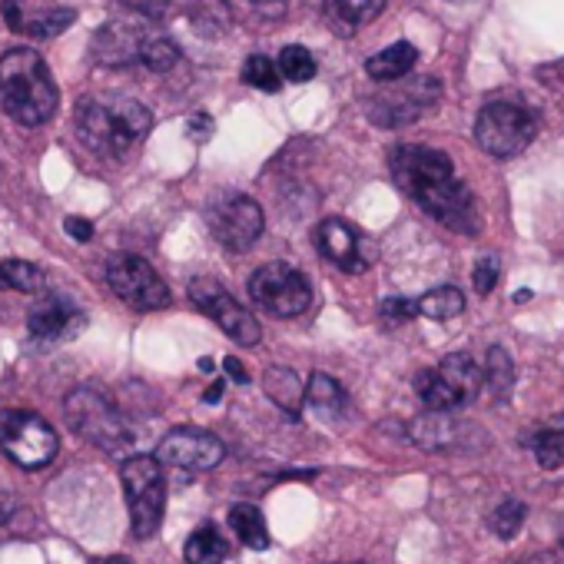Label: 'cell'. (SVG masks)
I'll use <instances>...</instances> for the list:
<instances>
[{"label": "cell", "mask_w": 564, "mask_h": 564, "mask_svg": "<svg viewBox=\"0 0 564 564\" xmlns=\"http://www.w3.org/2000/svg\"><path fill=\"white\" fill-rule=\"evenodd\" d=\"M392 176H395L399 189L409 199H415L438 223L462 229V232L475 229V219H478L475 199H471L468 186L455 176V166L442 150L419 147V143L395 147Z\"/></svg>", "instance_id": "cell-1"}, {"label": "cell", "mask_w": 564, "mask_h": 564, "mask_svg": "<svg viewBox=\"0 0 564 564\" xmlns=\"http://www.w3.org/2000/svg\"><path fill=\"white\" fill-rule=\"evenodd\" d=\"M74 127L80 143L107 160H123L130 150L143 143V137L153 127V113L130 97H107V94H90L80 97L74 110Z\"/></svg>", "instance_id": "cell-2"}, {"label": "cell", "mask_w": 564, "mask_h": 564, "mask_svg": "<svg viewBox=\"0 0 564 564\" xmlns=\"http://www.w3.org/2000/svg\"><path fill=\"white\" fill-rule=\"evenodd\" d=\"M0 104L11 120L24 127H44L57 113L61 94L47 61L37 51L18 47L0 57Z\"/></svg>", "instance_id": "cell-3"}, {"label": "cell", "mask_w": 564, "mask_h": 564, "mask_svg": "<svg viewBox=\"0 0 564 564\" xmlns=\"http://www.w3.org/2000/svg\"><path fill=\"white\" fill-rule=\"evenodd\" d=\"M481 386H485V372L478 369V362L468 352L445 356L438 362V369L422 372L415 379V392H419L422 405L429 412H442V415H452V412L465 409L468 402H475Z\"/></svg>", "instance_id": "cell-4"}, {"label": "cell", "mask_w": 564, "mask_h": 564, "mask_svg": "<svg viewBox=\"0 0 564 564\" xmlns=\"http://www.w3.org/2000/svg\"><path fill=\"white\" fill-rule=\"evenodd\" d=\"M123 495L130 505V524L140 541L153 538L163 524V508H166V481H163V465L156 455H130L120 468Z\"/></svg>", "instance_id": "cell-5"}, {"label": "cell", "mask_w": 564, "mask_h": 564, "mask_svg": "<svg viewBox=\"0 0 564 564\" xmlns=\"http://www.w3.org/2000/svg\"><path fill=\"white\" fill-rule=\"evenodd\" d=\"M67 419L77 429V435H84L90 445L110 452V455H123L133 445V429L127 425V419L120 415V409L97 389H74L67 395Z\"/></svg>", "instance_id": "cell-6"}, {"label": "cell", "mask_w": 564, "mask_h": 564, "mask_svg": "<svg viewBox=\"0 0 564 564\" xmlns=\"http://www.w3.org/2000/svg\"><path fill=\"white\" fill-rule=\"evenodd\" d=\"M534 113L514 100H491L481 107L478 120H475V140L488 156L498 160H511L518 153H524L534 140Z\"/></svg>", "instance_id": "cell-7"}, {"label": "cell", "mask_w": 564, "mask_h": 564, "mask_svg": "<svg viewBox=\"0 0 564 564\" xmlns=\"http://www.w3.org/2000/svg\"><path fill=\"white\" fill-rule=\"evenodd\" d=\"M249 296L262 313L279 316V319H293V316H303L310 310L313 286L296 265L265 262L249 279Z\"/></svg>", "instance_id": "cell-8"}, {"label": "cell", "mask_w": 564, "mask_h": 564, "mask_svg": "<svg viewBox=\"0 0 564 564\" xmlns=\"http://www.w3.org/2000/svg\"><path fill=\"white\" fill-rule=\"evenodd\" d=\"M0 452L18 468L37 471L57 458L61 438L41 415L14 409V412H0Z\"/></svg>", "instance_id": "cell-9"}, {"label": "cell", "mask_w": 564, "mask_h": 564, "mask_svg": "<svg viewBox=\"0 0 564 564\" xmlns=\"http://www.w3.org/2000/svg\"><path fill=\"white\" fill-rule=\"evenodd\" d=\"M107 282L120 303H127L137 313H156L170 306V286L163 275L140 256H113L107 262Z\"/></svg>", "instance_id": "cell-10"}, {"label": "cell", "mask_w": 564, "mask_h": 564, "mask_svg": "<svg viewBox=\"0 0 564 564\" xmlns=\"http://www.w3.org/2000/svg\"><path fill=\"white\" fill-rule=\"evenodd\" d=\"M206 223L209 232L216 236V242L229 252H246L265 226L262 206L252 196L242 193H223L209 203L206 209Z\"/></svg>", "instance_id": "cell-11"}, {"label": "cell", "mask_w": 564, "mask_h": 564, "mask_svg": "<svg viewBox=\"0 0 564 564\" xmlns=\"http://www.w3.org/2000/svg\"><path fill=\"white\" fill-rule=\"evenodd\" d=\"M189 300L236 343V346H242V349H249V346H256L259 339H262V329H259V323H256V316L242 306V303H236L232 296H229V290L223 286V282H216V279H209V275H199V279H193L189 282Z\"/></svg>", "instance_id": "cell-12"}, {"label": "cell", "mask_w": 564, "mask_h": 564, "mask_svg": "<svg viewBox=\"0 0 564 564\" xmlns=\"http://www.w3.org/2000/svg\"><path fill=\"white\" fill-rule=\"evenodd\" d=\"M438 97H442V84L435 77H412L376 94V100H369L366 110L379 127H405L425 117L438 104Z\"/></svg>", "instance_id": "cell-13"}, {"label": "cell", "mask_w": 564, "mask_h": 564, "mask_svg": "<svg viewBox=\"0 0 564 564\" xmlns=\"http://www.w3.org/2000/svg\"><path fill=\"white\" fill-rule=\"evenodd\" d=\"M160 465L183 468V471H209L226 458V445L203 429H173L160 448H156Z\"/></svg>", "instance_id": "cell-14"}, {"label": "cell", "mask_w": 564, "mask_h": 564, "mask_svg": "<svg viewBox=\"0 0 564 564\" xmlns=\"http://www.w3.org/2000/svg\"><path fill=\"white\" fill-rule=\"evenodd\" d=\"M150 28L143 21H130V18H120V21H110L104 24L97 34H94V61L100 67H133L143 61V51H147V41H150Z\"/></svg>", "instance_id": "cell-15"}, {"label": "cell", "mask_w": 564, "mask_h": 564, "mask_svg": "<svg viewBox=\"0 0 564 564\" xmlns=\"http://www.w3.org/2000/svg\"><path fill=\"white\" fill-rule=\"evenodd\" d=\"M316 239H319V252L329 262H336L343 272H362L376 259V249L369 246V239L346 219H336V216L323 219Z\"/></svg>", "instance_id": "cell-16"}, {"label": "cell", "mask_w": 564, "mask_h": 564, "mask_svg": "<svg viewBox=\"0 0 564 564\" xmlns=\"http://www.w3.org/2000/svg\"><path fill=\"white\" fill-rule=\"evenodd\" d=\"M84 323H87V316L80 313V306L70 296H61V293L44 296L41 303H34V310L28 316L31 336L41 339V343H67L84 329Z\"/></svg>", "instance_id": "cell-17"}, {"label": "cell", "mask_w": 564, "mask_h": 564, "mask_svg": "<svg viewBox=\"0 0 564 564\" xmlns=\"http://www.w3.org/2000/svg\"><path fill=\"white\" fill-rule=\"evenodd\" d=\"M4 21L14 34L34 37V41H51V37H61L67 28H74L77 11H70V8L34 11L31 0H4Z\"/></svg>", "instance_id": "cell-18"}, {"label": "cell", "mask_w": 564, "mask_h": 564, "mask_svg": "<svg viewBox=\"0 0 564 564\" xmlns=\"http://www.w3.org/2000/svg\"><path fill=\"white\" fill-rule=\"evenodd\" d=\"M415 64H419V51L409 41H395L392 47H386L366 61V74L379 84H399L412 74Z\"/></svg>", "instance_id": "cell-19"}, {"label": "cell", "mask_w": 564, "mask_h": 564, "mask_svg": "<svg viewBox=\"0 0 564 564\" xmlns=\"http://www.w3.org/2000/svg\"><path fill=\"white\" fill-rule=\"evenodd\" d=\"M306 402H310V409H313L319 419H329V422L343 419V415H346V409H349V395H346V389H343L329 372H313V376H310Z\"/></svg>", "instance_id": "cell-20"}, {"label": "cell", "mask_w": 564, "mask_h": 564, "mask_svg": "<svg viewBox=\"0 0 564 564\" xmlns=\"http://www.w3.org/2000/svg\"><path fill=\"white\" fill-rule=\"evenodd\" d=\"M262 389H265L269 402H275L286 415H300V412H303L306 389H303V382H300V376H296L293 369H282V366L265 369Z\"/></svg>", "instance_id": "cell-21"}, {"label": "cell", "mask_w": 564, "mask_h": 564, "mask_svg": "<svg viewBox=\"0 0 564 564\" xmlns=\"http://www.w3.org/2000/svg\"><path fill=\"white\" fill-rule=\"evenodd\" d=\"M412 442L425 452H448L458 442V425L452 415L429 412L412 422Z\"/></svg>", "instance_id": "cell-22"}, {"label": "cell", "mask_w": 564, "mask_h": 564, "mask_svg": "<svg viewBox=\"0 0 564 564\" xmlns=\"http://www.w3.org/2000/svg\"><path fill=\"white\" fill-rule=\"evenodd\" d=\"M189 28L199 37H223L232 28V11L226 0H193L189 4Z\"/></svg>", "instance_id": "cell-23"}, {"label": "cell", "mask_w": 564, "mask_h": 564, "mask_svg": "<svg viewBox=\"0 0 564 564\" xmlns=\"http://www.w3.org/2000/svg\"><path fill=\"white\" fill-rule=\"evenodd\" d=\"M528 445H531V452H534V458H538L541 468H547V471L561 468V462H564V415L554 419L551 425L531 429Z\"/></svg>", "instance_id": "cell-24"}, {"label": "cell", "mask_w": 564, "mask_h": 564, "mask_svg": "<svg viewBox=\"0 0 564 564\" xmlns=\"http://www.w3.org/2000/svg\"><path fill=\"white\" fill-rule=\"evenodd\" d=\"M229 528H232V534L246 547H252V551H265L269 547V528H265V518H262L259 508H252V505H232L229 508Z\"/></svg>", "instance_id": "cell-25"}, {"label": "cell", "mask_w": 564, "mask_h": 564, "mask_svg": "<svg viewBox=\"0 0 564 564\" xmlns=\"http://www.w3.org/2000/svg\"><path fill=\"white\" fill-rule=\"evenodd\" d=\"M183 554H186V564H223L229 557V544L213 524H203L189 534Z\"/></svg>", "instance_id": "cell-26"}, {"label": "cell", "mask_w": 564, "mask_h": 564, "mask_svg": "<svg viewBox=\"0 0 564 564\" xmlns=\"http://www.w3.org/2000/svg\"><path fill=\"white\" fill-rule=\"evenodd\" d=\"M511 386H514V362L508 349L491 346L485 356V389L495 395V402H505L511 395Z\"/></svg>", "instance_id": "cell-27"}, {"label": "cell", "mask_w": 564, "mask_h": 564, "mask_svg": "<svg viewBox=\"0 0 564 564\" xmlns=\"http://www.w3.org/2000/svg\"><path fill=\"white\" fill-rule=\"evenodd\" d=\"M462 313H465V296L455 286H438L419 300V316H425L432 323H448Z\"/></svg>", "instance_id": "cell-28"}, {"label": "cell", "mask_w": 564, "mask_h": 564, "mask_svg": "<svg viewBox=\"0 0 564 564\" xmlns=\"http://www.w3.org/2000/svg\"><path fill=\"white\" fill-rule=\"evenodd\" d=\"M0 275H4L8 290H18V293H44L47 286V272L28 259H4L0 262Z\"/></svg>", "instance_id": "cell-29"}, {"label": "cell", "mask_w": 564, "mask_h": 564, "mask_svg": "<svg viewBox=\"0 0 564 564\" xmlns=\"http://www.w3.org/2000/svg\"><path fill=\"white\" fill-rule=\"evenodd\" d=\"M275 67H279V74H282V80H290V84H306V80H313L316 77V57L306 51V47H300V44H293V47H286L279 54V61H275Z\"/></svg>", "instance_id": "cell-30"}, {"label": "cell", "mask_w": 564, "mask_h": 564, "mask_svg": "<svg viewBox=\"0 0 564 564\" xmlns=\"http://www.w3.org/2000/svg\"><path fill=\"white\" fill-rule=\"evenodd\" d=\"M242 80H246L249 87L262 90V94H275V90L282 87V74H279L275 61H269V57H262V54H252V57L242 64Z\"/></svg>", "instance_id": "cell-31"}, {"label": "cell", "mask_w": 564, "mask_h": 564, "mask_svg": "<svg viewBox=\"0 0 564 564\" xmlns=\"http://www.w3.org/2000/svg\"><path fill=\"white\" fill-rule=\"evenodd\" d=\"M389 0H333V11L346 28H362L386 11Z\"/></svg>", "instance_id": "cell-32"}, {"label": "cell", "mask_w": 564, "mask_h": 564, "mask_svg": "<svg viewBox=\"0 0 564 564\" xmlns=\"http://www.w3.org/2000/svg\"><path fill=\"white\" fill-rule=\"evenodd\" d=\"M147 70H153V74H170L176 64H180V47L170 41V37H160V34H153L150 41H147V51H143V61H140Z\"/></svg>", "instance_id": "cell-33"}, {"label": "cell", "mask_w": 564, "mask_h": 564, "mask_svg": "<svg viewBox=\"0 0 564 564\" xmlns=\"http://www.w3.org/2000/svg\"><path fill=\"white\" fill-rule=\"evenodd\" d=\"M524 518H528V508H524V501H518V498H508V501H501V505L491 511V531H495L501 541H511V538L521 531Z\"/></svg>", "instance_id": "cell-34"}, {"label": "cell", "mask_w": 564, "mask_h": 564, "mask_svg": "<svg viewBox=\"0 0 564 564\" xmlns=\"http://www.w3.org/2000/svg\"><path fill=\"white\" fill-rule=\"evenodd\" d=\"M379 316L386 326H402V323H412L419 316V300H409V296H389L379 303Z\"/></svg>", "instance_id": "cell-35"}, {"label": "cell", "mask_w": 564, "mask_h": 564, "mask_svg": "<svg viewBox=\"0 0 564 564\" xmlns=\"http://www.w3.org/2000/svg\"><path fill=\"white\" fill-rule=\"evenodd\" d=\"M498 286V256H485L475 265V293L488 296Z\"/></svg>", "instance_id": "cell-36"}, {"label": "cell", "mask_w": 564, "mask_h": 564, "mask_svg": "<svg viewBox=\"0 0 564 564\" xmlns=\"http://www.w3.org/2000/svg\"><path fill=\"white\" fill-rule=\"evenodd\" d=\"M123 4H127L130 11H137L140 18H147V21H160V18L166 14V4H170V0H123Z\"/></svg>", "instance_id": "cell-37"}, {"label": "cell", "mask_w": 564, "mask_h": 564, "mask_svg": "<svg viewBox=\"0 0 564 564\" xmlns=\"http://www.w3.org/2000/svg\"><path fill=\"white\" fill-rule=\"evenodd\" d=\"M64 229H67L77 242H90V239H94V223L84 219V216H70V219L64 223Z\"/></svg>", "instance_id": "cell-38"}, {"label": "cell", "mask_w": 564, "mask_h": 564, "mask_svg": "<svg viewBox=\"0 0 564 564\" xmlns=\"http://www.w3.org/2000/svg\"><path fill=\"white\" fill-rule=\"evenodd\" d=\"M14 508H18V501H14L11 488L4 485V478H0V524H4L14 514Z\"/></svg>", "instance_id": "cell-39"}, {"label": "cell", "mask_w": 564, "mask_h": 564, "mask_svg": "<svg viewBox=\"0 0 564 564\" xmlns=\"http://www.w3.org/2000/svg\"><path fill=\"white\" fill-rule=\"evenodd\" d=\"M223 369L229 372V379H232V382H239V386H246V382H249V372H246V366H242L236 356H229V359L223 362Z\"/></svg>", "instance_id": "cell-40"}, {"label": "cell", "mask_w": 564, "mask_h": 564, "mask_svg": "<svg viewBox=\"0 0 564 564\" xmlns=\"http://www.w3.org/2000/svg\"><path fill=\"white\" fill-rule=\"evenodd\" d=\"M209 130H213V123H209V117H206V113H196V117L189 120V133H193L196 140H206V137H209Z\"/></svg>", "instance_id": "cell-41"}, {"label": "cell", "mask_w": 564, "mask_h": 564, "mask_svg": "<svg viewBox=\"0 0 564 564\" xmlns=\"http://www.w3.org/2000/svg\"><path fill=\"white\" fill-rule=\"evenodd\" d=\"M508 564H554V554L541 551V554H531V557H514V561H508Z\"/></svg>", "instance_id": "cell-42"}, {"label": "cell", "mask_w": 564, "mask_h": 564, "mask_svg": "<svg viewBox=\"0 0 564 564\" xmlns=\"http://www.w3.org/2000/svg\"><path fill=\"white\" fill-rule=\"evenodd\" d=\"M219 395H223V379H216V382H213V386L206 389V395H203V402H216Z\"/></svg>", "instance_id": "cell-43"}, {"label": "cell", "mask_w": 564, "mask_h": 564, "mask_svg": "<svg viewBox=\"0 0 564 564\" xmlns=\"http://www.w3.org/2000/svg\"><path fill=\"white\" fill-rule=\"evenodd\" d=\"M97 564H130V557H100Z\"/></svg>", "instance_id": "cell-44"}, {"label": "cell", "mask_w": 564, "mask_h": 564, "mask_svg": "<svg viewBox=\"0 0 564 564\" xmlns=\"http://www.w3.org/2000/svg\"><path fill=\"white\" fill-rule=\"evenodd\" d=\"M0 290H8V282H4V275H0Z\"/></svg>", "instance_id": "cell-45"}, {"label": "cell", "mask_w": 564, "mask_h": 564, "mask_svg": "<svg viewBox=\"0 0 564 564\" xmlns=\"http://www.w3.org/2000/svg\"><path fill=\"white\" fill-rule=\"evenodd\" d=\"M249 4H269V0H249Z\"/></svg>", "instance_id": "cell-46"}, {"label": "cell", "mask_w": 564, "mask_h": 564, "mask_svg": "<svg viewBox=\"0 0 564 564\" xmlns=\"http://www.w3.org/2000/svg\"><path fill=\"white\" fill-rule=\"evenodd\" d=\"M356 564H366V561H356Z\"/></svg>", "instance_id": "cell-47"}]
</instances>
